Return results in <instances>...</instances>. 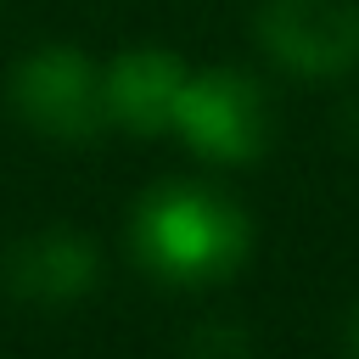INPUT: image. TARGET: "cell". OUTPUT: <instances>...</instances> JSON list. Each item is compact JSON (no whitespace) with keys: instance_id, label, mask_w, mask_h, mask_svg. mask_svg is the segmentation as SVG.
<instances>
[{"instance_id":"cell-1","label":"cell","mask_w":359,"mask_h":359,"mask_svg":"<svg viewBox=\"0 0 359 359\" xmlns=\"http://www.w3.org/2000/svg\"><path fill=\"white\" fill-rule=\"evenodd\" d=\"M129 258L174 292H202L252 258L247 208L213 180H157L129 208Z\"/></svg>"},{"instance_id":"cell-4","label":"cell","mask_w":359,"mask_h":359,"mask_svg":"<svg viewBox=\"0 0 359 359\" xmlns=\"http://www.w3.org/2000/svg\"><path fill=\"white\" fill-rule=\"evenodd\" d=\"M258 50L292 79H348L359 67L353 0H264L252 11Z\"/></svg>"},{"instance_id":"cell-8","label":"cell","mask_w":359,"mask_h":359,"mask_svg":"<svg viewBox=\"0 0 359 359\" xmlns=\"http://www.w3.org/2000/svg\"><path fill=\"white\" fill-rule=\"evenodd\" d=\"M342 359H359V297L342 314Z\"/></svg>"},{"instance_id":"cell-2","label":"cell","mask_w":359,"mask_h":359,"mask_svg":"<svg viewBox=\"0 0 359 359\" xmlns=\"http://www.w3.org/2000/svg\"><path fill=\"white\" fill-rule=\"evenodd\" d=\"M174 135L219 168H247L275 146V101L269 84L247 67H191L180 107H174Z\"/></svg>"},{"instance_id":"cell-7","label":"cell","mask_w":359,"mask_h":359,"mask_svg":"<svg viewBox=\"0 0 359 359\" xmlns=\"http://www.w3.org/2000/svg\"><path fill=\"white\" fill-rule=\"evenodd\" d=\"M185 359H252V337L236 320H208V325L191 331Z\"/></svg>"},{"instance_id":"cell-5","label":"cell","mask_w":359,"mask_h":359,"mask_svg":"<svg viewBox=\"0 0 359 359\" xmlns=\"http://www.w3.org/2000/svg\"><path fill=\"white\" fill-rule=\"evenodd\" d=\"M0 280L11 297L34 303V309H67L101 286V252L90 236H79L67 224H45L6 247Z\"/></svg>"},{"instance_id":"cell-6","label":"cell","mask_w":359,"mask_h":359,"mask_svg":"<svg viewBox=\"0 0 359 359\" xmlns=\"http://www.w3.org/2000/svg\"><path fill=\"white\" fill-rule=\"evenodd\" d=\"M191 67L168 45H129L101 67V95H107V123L129 129L140 140L174 135V107L185 90Z\"/></svg>"},{"instance_id":"cell-3","label":"cell","mask_w":359,"mask_h":359,"mask_svg":"<svg viewBox=\"0 0 359 359\" xmlns=\"http://www.w3.org/2000/svg\"><path fill=\"white\" fill-rule=\"evenodd\" d=\"M11 112L50 146H90L101 140L107 123V95H101V62H90L79 45H34L11 67Z\"/></svg>"}]
</instances>
